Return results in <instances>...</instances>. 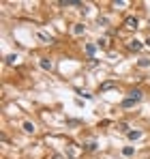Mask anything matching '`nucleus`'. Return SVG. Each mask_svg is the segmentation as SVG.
I'll return each mask as SVG.
<instances>
[{"label": "nucleus", "instance_id": "4", "mask_svg": "<svg viewBox=\"0 0 150 159\" xmlns=\"http://www.w3.org/2000/svg\"><path fill=\"white\" fill-rule=\"evenodd\" d=\"M127 135H129V140H133V142H135V140H140V138H142V131H137V129H135V131H127Z\"/></svg>", "mask_w": 150, "mask_h": 159}, {"label": "nucleus", "instance_id": "5", "mask_svg": "<svg viewBox=\"0 0 150 159\" xmlns=\"http://www.w3.org/2000/svg\"><path fill=\"white\" fill-rule=\"evenodd\" d=\"M51 67H54V65H51V60H50V58H41V69H45V71H50Z\"/></svg>", "mask_w": 150, "mask_h": 159}, {"label": "nucleus", "instance_id": "7", "mask_svg": "<svg viewBox=\"0 0 150 159\" xmlns=\"http://www.w3.org/2000/svg\"><path fill=\"white\" fill-rule=\"evenodd\" d=\"M95 52H97V45H95V43H88V45H86V54H88V56H92Z\"/></svg>", "mask_w": 150, "mask_h": 159}, {"label": "nucleus", "instance_id": "6", "mask_svg": "<svg viewBox=\"0 0 150 159\" xmlns=\"http://www.w3.org/2000/svg\"><path fill=\"white\" fill-rule=\"evenodd\" d=\"M60 4L62 6H82V2H77V0H62Z\"/></svg>", "mask_w": 150, "mask_h": 159}, {"label": "nucleus", "instance_id": "15", "mask_svg": "<svg viewBox=\"0 0 150 159\" xmlns=\"http://www.w3.org/2000/svg\"><path fill=\"white\" fill-rule=\"evenodd\" d=\"M51 159H60V157H58V155H56V157H51Z\"/></svg>", "mask_w": 150, "mask_h": 159}, {"label": "nucleus", "instance_id": "1", "mask_svg": "<svg viewBox=\"0 0 150 159\" xmlns=\"http://www.w3.org/2000/svg\"><path fill=\"white\" fill-rule=\"evenodd\" d=\"M140 99H142V90H133V92H131V97L122 101V108H133Z\"/></svg>", "mask_w": 150, "mask_h": 159}, {"label": "nucleus", "instance_id": "10", "mask_svg": "<svg viewBox=\"0 0 150 159\" xmlns=\"http://www.w3.org/2000/svg\"><path fill=\"white\" fill-rule=\"evenodd\" d=\"M73 32H75V35H82V32H84V26H82V24H75Z\"/></svg>", "mask_w": 150, "mask_h": 159}, {"label": "nucleus", "instance_id": "11", "mask_svg": "<svg viewBox=\"0 0 150 159\" xmlns=\"http://www.w3.org/2000/svg\"><path fill=\"white\" fill-rule=\"evenodd\" d=\"M122 153H124L127 157H131V155H133V146H127V148H122Z\"/></svg>", "mask_w": 150, "mask_h": 159}, {"label": "nucleus", "instance_id": "13", "mask_svg": "<svg viewBox=\"0 0 150 159\" xmlns=\"http://www.w3.org/2000/svg\"><path fill=\"white\" fill-rule=\"evenodd\" d=\"M118 131H127V122H118Z\"/></svg>", "mask_w": 150, "mask_h": 159}, {"label": "nucleus", "instance_id": "3", "mask_svg": "<svg viewBox=\"0 0 150 159\" xmlns=\"http://www.w3.org/2000/svg\"><path fill=\"white\" fill-rule=\"evenodd\" d=\"M129 49H133V52H140V49H142V43H140L137 39L129 41Z\"/></svg>", "mask_w": 150, "mask_h": 159}, {"label": "nucleus", "instance_id": "2", "mask_svg": "<svg viewBox=\"0 0 150 159\" xmlns=\"http://www.w3.org/2000/svg\"><path fill=\"white\" fill-rule=\"evenodd\" d=\"M137 17H133V15H129L127 19H124V28H129V30H133V28H137Z\"/></svg>", "mask_w": 150, "mask_h": 159}, {"label": "nucleus", "instance_id": "12", "mask_svg": "<svg viewBox=\"0 0 150 159\" xmlns=\"http://www.w3.org/2000/svg\"><path fill=\"white\" fill-rule=\"evenodd\" d=\"M39 39H43V41H51V37H47L45 32H39Z\"/></svg>", "mask_w": 150, "mask_h": 159}, {"label": "nucleus", "instance_id": "16", "mask_svg": "<svg viewBox=\"0 0 150 159\" xmlns=\"http://www.w3.org/2000/svg\"><path fill=\"white\" fill-rule=\"evenodd\" d=\"M146 43H148V45H150V39H148V41H146Z\"/></svg>", "mask_w": 150, "mask_h": 159}, {"label": "nucleus", "instance_id": "9", "mask_svg": "<svg viewBox=\"0 0 150 159\" xmlns=\"http://www.w3.org/2000/svg\"><path fill=\"white\" fill-rule=\"evenodd\" d=\"M137 65H140L142 69H146V67H150V58H142V60H140Z\"/></svg>", "mask_w": 150, "mask_h": 159}, {"label": "nucleus", "instance_id": "14", "mask_svg": "<svg viewBox=\"0 0 150 159\" xmlns=\"http://www.w3.org/2000/svg\"><path fill=\"white\" fill-rule=\"evenodd\" d=\"M95 148H97V144H95V142H90V144H86V151H95Z\"/></svg>", "mask_w": 150, "mask_h": 159}, {"label": "nucleus", "instance_id": "8", "mask_svg": "<svg viewBox=\"0 0 150 159\" xmlns=\"http://www.w3.org/2000/svg\"><path fill=\"white\" fill-rule=\"evenodd\" d=\"M24 131H28V133H32V131H34V125L26 120V122H24Z\"/></svg>", "mask_w": 150, "mask_h": 159}]
</instances>
